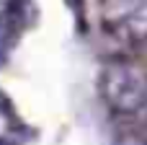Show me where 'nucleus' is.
Instances as JSON below:
<instances>
[{
	"instance_id": "2",
	"label": "nucleus",
	"mask_w": 147,
	"mask_h": 145,
	"mask_svg": "<svg viewBox=\"0 0 147 145\" xmlns=\"http://www.w3.org/2000/svg\"><path fill=\"white\" fill-rule=\"evenodd\" d=\"M103 26L124 39L147 34V0H101Z\"/></svg>"
},
{
	"instance_id": "4",
	"label": "nucleus",
	"mask_w": 147,
	"mask_h": 145,
	"mask_svg": "<svg viewBox=\"0 0 147 145\" xmlns=\"http://www.w3.org/2000/svg\"><path fill=\"white\" fill-rule=\"evenodd\" d=\"M0 145H21L13 135H0Z\"/></svg>"
},
{
	"instance_id": "1",
	"label": "nucleus",
	"mask_w": 147,
	"mask_h": 145,
	"mask_svg": "<svg viewBox=\"0 0 147 145\" xmlns=\"http://www.w3.org/2000/svg\"><path fill=\"white\" fill-rule=\"evenodd\" d=\"M98 91L114 114L134 117L147 106V73L140 65L114 60L101 67Z\"/></svg>"
},
{
	"instance_id": "5",
	"label": "nucleus",
	"mask_w": 147,
	"mask_h": 145,
	"mask_svg": "<svg viewBox=\"0 0 147 145\" xmlns=\"http://www.w3.org/2000/svg\"><path fill=\"white\" fill-rule=\"evenodd\" d=\"M142 145H147V138H145V143H142Z\"/></svg>"
},
{
	"instance_id": "3",
	"label": "nucleus",
	"mask_w": 147,
	"mask_h": 145,
	"mask_svg": "<svg viewBox=\"0 0 147 145\" xmlns=\"http://www.w3.org/2000/svg\"><path fill=\"white\" fill-rule=\"evenodd\" d=\"M34 16H36L34 0H8L5 8L0 10V67L13 52L21 31L34 23Z\"/></svg>"
}]
</instances>
